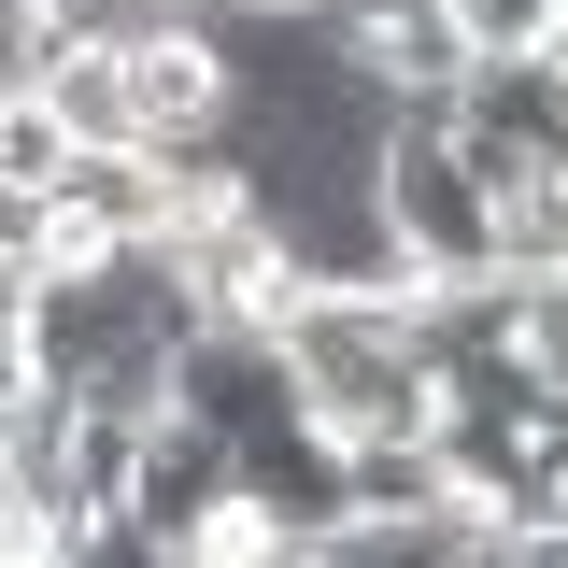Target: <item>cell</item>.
I'll return each mask as SVG.
<instances>
[{"instance_id":"obj_1","label":"cell","mask_w":568,"mask_h":568,"mask_svg":"<svg viewBox=\"0 0 568 568\" xmlns=\"http://www.w3.org/2000/svg\"><path fill=\"white\" fill-rule=\"evenodd\" d=\"M284 369H298V413L313 426H440V369L413 342V284H284L271 313Z\"/></svg>"},{"instance_id":"obj_2","label":"cell","mask_w":568,"mask_h":568,"mask_svg":"<svg viewBox=\"0 0 568 568\" xmlns=\"http://www.w3.org/2000/svg\"><path fill=\"white\" fill-rule=\"evenodd\" d=\"M114 511L156 540V568H200L213 526H227V426L156 413V426H142V455H129V497H114Z\"/></svg>"},{"instance_id":"obj_3","label":"cell","mask_w":568,"mask_h":568,"mask_svg":"<svg viewBox=\"0 0 568 568\" xmlns=\"http://www.w3.org/2000/svg\"><path fill=\"white\" fill-rule=\"evenodd\" d=\"M58 171H71V129H58V100H43V85H0V185L58 200Z\"/></svg>"},{"instance_id":"obj_4","label":"cell","mask_w":568,"mask_h":568,"mask_svg":"<svg viewBox=\"0 0 568 568\" xmlns=\"http://www.w3.org/2000/svg\"><path fill=\"white\" fill-rule=\"evenodd\" d=\"M511 355L526 384H568V271H511Z\"/></svg>"},{"instance_id":"obj_5","label":"cell","mask_w":568,"mask_h":568,"mask_svg":"<svg viewBox=\"0 0 568 568\" xmlns=\"http://www.w3.org/2000/svg\"><path fill=\"white\" fill-rule=\"evenodd\" d=\"M29 384H43V369H29V342H14V327H0V413H14Z\"/></svg>"}]
</instances>
